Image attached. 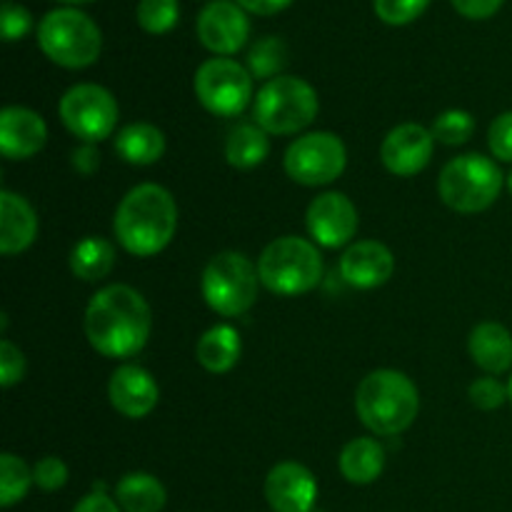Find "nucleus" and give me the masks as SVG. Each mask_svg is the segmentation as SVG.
I'll use <instances>...</instances> for the list:
<instances>
[{"mask_svg":"<svg viewBox=\"0 0 512 512\" xmlns=\"http://www.w3.org/2000/svg\"><path fill=\"white\" fill-rule=\"evenodd\" d=\"M60 120L83 143H98L108 138L118 125V103L105 88L95 83L73 85L60 98Z\"/></svg>","mask_w":512,"mask_h":512,"instance_id":"9d476101","label":"nucleus"},{"mask_svg":"<svg viewBox=\"0 0 512 512\" xmlns=\"http://www.w3.org/2000/svg\"><path fill=\"white\" fill-rule=\"evenodd\" d=\"M340 473L353 485H370L383 475L385 450L373 438H355L340 453Z\"/></svg>","mask_w":512,"mask_h":512,"instance_id":"412c9836","label":"nucleus"},{"mask_svg":"<svg viewBox=\"0 0 512 512\" xmlns=\"http://www.w3.org/2000/svg\"><path fill=\"white\" fill-rule=\"evenodd\" d=\"M348 153L338 135L333 133H310L295 140L285 150V173L300 185L318 188L328 185L343 175Z\"/></svg>","mask_w":512,"mask_h":512,"instance_id":"9b49d317","label":"nucleus"},{"mask_svg":"<svg viewBox=\"0 0 512 512\" xmlns=\"http://www.w3.org/2000/svg\"><path fill=\"white\" fill-rule=\"evenodd\" d=\"M195 95L213 115L233 118L253 98V75L230 58H210L195 73Z\"/></svg>","mask_w":512,"mask_h":512,"instance_id":"1a4fd4ad","label":"nucleus"},{"mask_svg":"<svg viewBox=\"0 0 512 512\" xmlns=\"http://www.w3.org/2000/svg\"><path fill=\"white\" fill-rule=\"evenodd\" d=\"M453 5L460 15H465V18L483 20L498 13L503 0H453Z\"/></svg>","mask_w":512,"mask_h":512,"instance_id":"e433bc0d","label":"nucleus"},{"mask_svg":"<svg viewBox=\"0 0 512 512\" xmlns=\"http://www.w3.org/2000/svg\"><path fill=\"white\" fill-rule=\"evenodd\" d=\"M33 483L40 490H45V493H55V490H60L68 483V465L60 458H53V455L40 458L33 465Z\"/></svg>","mask_w":512,"mask_h":512,"instance_id":"473e14b6","label":"nucleus"},{"mask_svg":"<svg viewBox=\"0 0 512 512\" xmlns=\"http://www.w3.org/2000/svg\"><path fill=\"white\" fill-rule=\"evenodd\" d=\"M0 25H3L5 40H20L33 28V18H30V13L23 5L3 3V8H0Z\"/></svg>","mask_w":512,"mask_h":512,"instance_id":"c9c22d12","label":"nucleus"},{"mask_svg":"<svg viewBox=\"0 0 512 512\" xmlns=\"http://www.w3.org/2000/svg\"><path fill=\"white\" fill-rule=\"evenodd\" d=\"M178 18V0H140L138 3V23L150 35H163L173 30Z\"/></svg>","mask_w":512,"mask_h":512,"instance_id":"c85d7f7f","label":"nucleus"},{"mask_svg":"<svg viewBox=\"0 0 512 512\" xmlns=\"http://www.w3.org/2000/svg\"><path fill=\"white\" fill-rule=\"evenodd\" d=\"M265 500L275 512H310L318 500V483L300 463H278L265 478Z\"/></svg>","mask_w":512,"mask_h":512,"instance_id":"2eb2a0df","label":"nucleus"},{"mask_svg":"<svg viewBox=\"0 0 512 512\" xmlns=\"http://www.w3.org/2000/svg\"><path fill=\"white\" fill-rule=\"evenodd\" d=\"M63 3H90V0H63Z\"/></svg>","mask_w":512,"mask_h":512,"instance_id":"79ce46f5","label":"nucleus"},{"mask_svg":"<svg viewBox=\"0 0 512 512\" xmlns=\"http://www.w3.org/2000/svg\"><path fill=\"white\" fill-rule=\"evenodd\" d=\"M395 270V258L378 240L353 243L340 258V275L348 285L360 290H373L388 283Z\"/></svg>","mask_w":512,"mask_h":512,"instance_id":"f3484780","label":"nucleus"},{"mask_svg":"<svg viewBox=\"0 0 512 512\" xmlns=\"http://www.w3.org/2000/svg\"><path fill=\"white\" fill-rule=\"evenodd\" d=\"M100 158H98V150L93 148V143H85L83 148H78L73 153V165L75 170H80L83 175H90L95 173V168H98Z\"/></svg>","mask_w":512,"mask_h":512,"instance_id":"58836bf2","label":"nucleus"},{"mask_svg":"<svg viewBox=\"0 0 512 512\" xmlns=\"http://www.w3.org/2000/svg\"><path fill=\"white\" fill-rule=\"evenodd\" d=\"M30 485H33V470L25 465V460L10 453L0 455V505L13 508L28 495Z\"/></svg>","mask_w":512,"mask_h":512,"instance_id":"bb28decb","label":"nucleus"},{"mask_svg":"<svg viewBox=\"0 0 512 512\" xmlns=\"http://www.w3.org/2000/svg\"><path fill=\"white\" fill-rule=\"evenodd\" d=\"M293 0H238V5L243 10H250V13L258 15H273L285 10Z\"/></svg>","mask_w":512,"mask_h":512,"instance_id":"ea45409f","label":"nucleus"},{"mask_svg":"<svg viewBox=\"0 0 512 512\" xmlns=\"http://www.w3.org/2000/svg\"><path fill=\"white\" fill-rule=\"evenodd\" d=\"M420 410L418 388L398 370H375L355 393V413L375 435H398L415 423Z\"/></svg>","mask_w":512,"mask_h":512,"instance_id":"7ed1b4c3","label":"nucleus"},{"mask_svg":"<svg viewBox=\"0 0 512 512\" xmlns=\"http://www.w3.org/2000/svg\"><path fill=\"white\" fill-rule=\"evenodd\" d=\"M240 353H243V345H240L238 330L230 328V325H215L208 333H203V338L198 340V348H195V358L203 365L208 373H228L238 365Z\"/></svg>","mask_w":512,"mask_h":512,"instance_id":"4be33fe9","label":"nucleus"},{"mask_svg":"<svg viewBox=\"0 0 512 512\" xmlns=\"http://www.w3.org/2000/svg\"><path fill=\"white\" fill-rule=\"evenodd\" d=\"M253 115L255 123L270 135L300 133L318 115V95L303 78L278 75L255 95Z\"/></svg>","mask_w":512,"mask_h":512,"instance_id":"39448f33","label":"nucleus"},{"mask_svg":"<svg viewBox=\"0 0 512 512\" xmlns=\"http://www.w3.org/2000/svg\"><path fill=\"white\" fill-rule=\"evenodd\" d=\"M115 500L125 512H160L165 508L163 483L148 473H130L115 485Z\"/></svg>","mask_w":512,"mask_h":512,"instance_id":"b1692460","label":"nucleus"},{"mask_svg":"<svg viewBox=\"0 0 512 512\" xmlns=\"http://www.w3.org/2000/svg\"><path fill=\"white\" fill-rule=\"evenodd\" d=\"M488 145L503 163H512V110L498 115L488 130Z\"/></svg>","mask_w":512,"mask_h":512,"instance_id":"72a5a7b5","label":"nucleus"},{"mask_svg":"<svg viewBox=\"0 0 512 512\" xmlns=\"http://www.w3.org/2000/svg\"><path fill=\"white\" fill-rule=\"evenodd\" d=\"M38 45L53 63L63 68H88L103 48L100 28L75 8L50 10L38 28Z\"/></svg>","mask_w":512,"mask_h":512,"instance_id":"423d86ee","label":"nucleus"},{"mask_svg":"<svg viewBox=\"0 0 512 512\" xmlns=\"http://www.w3.org/2000/svg\"><path fill=\"white\" fill-rule=\"evenodd\" d=\"M48 138L43 118L20 105H10L0 113V150L10 160H25L40 153Z\"/></svg>","mask_w":512,"mask_h":512,"instance_id":"a211bd4d","label":"nucleus"},{"mask_svg":"<svg viewBox=\"0 0 512 512\" xmlns=\"http://www.w3.org/2000/svg\"><path fill=\"white\" fill-rule=\"evenodd\" d=\"M435 138L428 128L418 123H403L388 133L380 148L383 165L393 175L410 178L418 175L433 158Z\"/></svg>","mask_w":512,"mask_h":512,"instance_id":"4468645a","label":"nucleus"},{"mask_svg":"<svg viewBox=\"0 0 512 512\" xmlns=\"http://www.w3.org/2000/svg\"><path fill=\"white\" fill-rule=\"evenodd\" d=\"M25 375V355L10 340L0 343V383L3 388H13Z\"/></svg>","mask_w":512,"mask_h":512,"instance_id":"f704fd0d","label":"nucleus"},{"mask_svg":"<svg viewBox=\"0 0 512 512\" xmlns=\"http://www.w3.org/2000/svg\"><path fill=\"white\" fill-rule=\"evenodd\" d=\"M508 400L512 403V378H510V383H508Z\"/></svg>","mask_w":512,"mask_h":512,"instance_id":"a19ab883","label":"nucleus"},{"mask_svg":"<svg viewBox=\"0 0 512 512\" xmlns=\"http://www.w3.org/2000/svg\"><path fill=\"white\" fill-rule=\"evenodd\" d=\"M113 408L130 420H140L155 410L160 400V388L148 370L138 365H120L108 385Z\"/></svg>","mask_w":512,"mask_h":512,"instance_id":"dca6fc26","label":"nucleus"},{"mask_svg":"<svg viewBox=\"0 0 512 512\" xmlns=\"http://www.w3.org/2000/svg\"><path fill=\"white\" fill-rule=\"evenodd\" d=\"M430 0H373V8L378 18L388 25L413 23L415 18L425 13Z\"/></svg>","mask_w":512,"mask_h":512,"instance_id":"7c9ffc66","label":"nucleus"},{"mask_svg":"<svg viewBox=\"0 0 512 512\" xmlns=\"http://www.w3.org/2000/svg\"><path fill=\"white\" fill-rule=\"evenodd\" d=\"M500 190H503V173L493 160L478 153L450 160L438 180L443 203L458 213L488 210L498 200Z\"/></svg>","mask_w":512,"mask_h":512,"instance_id":"6e6552de","label":"nucleus"},{"mask_svg":"<svg viewBox=\"0 0 512 512\" xmlns=\"http://www.w3.org/2000/svg\"><path fill=\"white\" fill-rule=\"evenodd\" d=\"M150 328L148 303L130 285L98 290L85 310V335L105 358H133L148 343Z\"/></svg>","mask_w":512,"mask_h":512,"instance_id":"f257e3e1","label":"nucleus"},{"mask_svg":"<svg viewBox=\"0 0 512 512\" xmlns=\"http://www.w3.org/2000/svg\"><path fill=\"white\" fill-rule=\"evenodd\" d=\"M38 233V218L30 203L20 195L0 193V250L3 255L23 253Z\"/></svg>","mask_w":512,"mask_h":512,"instance_id":"6ab92c4d","label":"nucleus"},{"mask_svg":"<svg viewBox=\"0 0 512 512\" xmlns=\"http://www.w3.org/2000/svg\"><path fill=\"white\" fill-rule=\"evenodd\" d=\"M270 153L268 133L260 125H238L225 140V160L233 168L250 170L263 163Z\"/></svg>","mask_w":512,"mask_h":512,"instance_id":"393cba45","label":"nucleus"},{"mask_svg":"<svg viewBox=\"0 0 512 512\" xmlns=\"http://www.w3.org/2000/svg\"><path fill=\"white\" fill-rule=\"evenodd\" d=\"M260 283L275 295L310 293L323 278V260L313 243L295 235L273 240L258 260Z\"/></svg>","mask_w":512,"mask_h":512,"instance_id":"20e7f679","label":"nucleus"},{"mask_svg":"<svg viewBox=\"0 0 512 512\" xmlns=\"http://www.w3.org/2000/svg\"><path fill=\"white\" fill-rule=\"evenodd\" d=\"M115 265V248L103 238H90L75 243L73 253H70V270L75 278L85 280V283H95V280L105 278Z\"/></svg>","mask_w":512,"mask_h":512,"instance_id":"a878e982","label":"nucleus"},{"mask_svg":"<svg viewBox=\"0 0 512 512\" xmlns=\"http://www.w3.org/2000/svg\"><path fill=\"white\" fill-rule=\"evenodd\" d=\"M470 358L490 375H503L512 368V333L500 323L475 325L468 340Z\"/></svg>","mask_w":512,"mask_h":512,"instance_id":"aec40b11","label":"nucleus"},{"mask_svg":"<svg viewBox=\"0 0 512 512\" xmlns=\"http://www.w3.org/2000/svg\"><path fill=\"white\" fill-rule=\"evenodd\" d=\"M258 283V268L235 250L213 255L200 278L205 303L225 318H238L253 308L258 298Z\"/></svg>","mask_w":512,"mask_h":512,"instance_id":"0eeeda50","label":"nucleus"},{"mask_svg":"<svg viewBox=\"0 0 512 512\" xmlns=\"http://www.w3.org/2000/svg\"><path fill=\"white\" fill-rule=\"evenodd\" d=\"M310 235L323 248H340L350 243L358 230V210L343 193H323L310 203L305 215Z\"/></svg>","mask_w":512,"mask_h":512,"instance_id":"ddd939ff","label":"nucleus"},{"mask_svg":"<svg viewBox=\"0 0 512 512\" xmlns=\"http://www.w3.org/2000/svg\"><path fill=\"white\" fill-rule=\"evenodd\" d=\"M73 512H120L118 503L113 498H108L105 493H90L75 505Z\"/></svg>","mask_w":512,"mask_h":512,"instance_id":"4c0bfd02","label":"nucleus"},{"mask_svg":"<svg viewBox=\"0 0 512 512\" xmlns=\"http://www.w3.org/2000/svg\"><path fill=\"white\" fill-rule=\"evenodd\" d=\"M475 130L473 115L465 113V110H448V113L438 115L433 123V138L440 140L445 145H463L468 143L470 135Z\"/></svg>","mask_w":512,"mask_h":512,"instance_id":"c756f323","label":"nucleus"},{"mask_svg":"<svg viewBox=\"0 0 512 512\" xmlns=\"http://www.w3.org/2000/svg\"><path fill=\"white\" fill-rule=\"evenodd\" d=\"M470 403L478 410H498L508 400V385L498 378H478L468 390Z\"/></svg>","mask_w":512,"mask_h":512,"instance_id":"2f4dec72","label":"nucleus"},{"mask_svg":"<svg viewBox=\"0 0 512 512\" xmlns=\"http://www.w3.org/2000/svg\"><path fill=\"white\" fill-rule=\"evenodd\" d=\"M288 63V48L280 38H263L253 45L248 55V65L255 78H278L283 65Z\"/></svg>","mask_w":512,"mask_h":512,"instance_id":"cd10ccee","label":"nucleus"},{"mask_svg":"<svg viewBox=\"0 0 512 512\" xmlns=\"http://www.w3.org/2000/svg\"><path fill=\"white\" fill-rule=\"evenodd\" d=\"M508 188H510V193H512V173H510V178H508Z\"/></svg>","mask_w":512,"mask_h":512,"instance_id":"37998d69","label":"nucleus"},{"mask_svg":"<svg viewBox=\"0 0 512 512\" xmlns=\"http://www.w3.org/2000/svg\"><path fill=\"white\" fill-rule=\"evenodd\" d=\"M113 228L115 238L130 255L150 258L173 240L178 228V205L165 188L143 183L120 200Z\"/></svg>","mask_w":512,"mask_h":512,"instance_id":"f03ea898","label":"nucleus"},{"mask_svg":"<svg viewBox=\"0 0 512 512\" xmlns=\"http://www.w3.org/2000/svg\"><path fill=\"white\" fill-rule=\"evenodd\" d=\"M115 150L133 165H153L165 153V135L150 123H130L115 138Z\"/></svg>","mask_w":512,"mask_h":512,"instance_id":"5701e85b","label":"nucleus"},{"mask_svg":"<svg viewBox=\"0 0 512 512\" xmlns=\"http://www.w3.org/2000/svg\"><path fill=\"white\" fill-rule=\"evenodd\" d=\"M250 35L248 15L230 0H213L198 15V38L210 53L233 55Z\"/></svg>","mask_w":512,"mask_h":512,"instance_id":"f8f14e48","label":"nucleus"}]
</instances>
